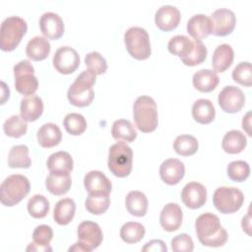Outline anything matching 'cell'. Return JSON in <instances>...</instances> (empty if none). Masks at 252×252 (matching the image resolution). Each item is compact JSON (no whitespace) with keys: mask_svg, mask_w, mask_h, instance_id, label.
<instances>
[{"mask_svg":"<svg viewBox=\"0 0 252 252\" xmlns=\"http://www.w3.org/2000/svg\"><path fill=\"white\" fill-rule=\"evenodd\" d=\"M95 80L96 74L90 69L78 75L67 92V97L70 103L78 107L90 105L94 97L93 87L95 84Z\"/></svg>","mask_w":252,"mask_h":252,"instance_id":"obj_2","label":"cell"},{"mask_svg":"<svg viewBox=\"0 0 252 252\" xmlns=\"http://www.w3.org/2000/svg\"><path fill=\"white\" fill-rule=\"evenodd\" d=\"M63 124L66 131L69 134L75 136L83 134L87 129V121L85 117L82 114L76 112L67 114L63 120Z\"/></svg>","mask_w":252,"mask_h":252,"instance_id":"obj_40","label":"cell"},{"mask_svg":"<svg viewBox=\"0 0 252 252\" xmlns=\"http://www.w3.org/2000/svg\"><path fill=\"white\" fill-rule=\"evenodd\" d=\"M250 127H251V112L248 111L245 114V116H243V119H242V128L246 131L248 136L252 135L250 131Z\"/></svg>","mask_w":252,"mask_h":252,"instance_id":"obj_48","label":"cell"},{"mask_svg":"<svg viewBox=\"0 0 252 252\" xmlns=\"http://www.w3.org/2000/svg\"><path fill=\"white\" fill-rule=\"evenodd\" d=\"M127 211L136 217H144L148 211V199L146 195L138 190L130 191L125 199Z\"/></svg>","mask_w":252,"mask_h":252,"instance_id":"obj_29","label":"cell"},{"mask_svg":"<svg viewBox=\"0 0 252 252\" xmlns=\"http://www.w3.org/2000/svg\"><path fill=\"white\" fill-rule=\"evenodd\" d=\"M187 32L194 38L201 40L210 33H213V24L211 18L204 14H196L187 22Z\"/></svg>","mask_w":252,"mask_h":252,"instance_id":"obj_19","label":"cell"},{"mask_svg":"<svg viewBox=\"0 0 252 252\" xmlns=\"http://www.w3.org/2000/svg\"><path fill=\"white\" fill-rule=\"evenodd\" d=\"M30 189V181L25 175H9L4 179L0 187L1 203L8 207L15 206L29 194Z\"/></svg>","mask_w":252,"mask_h":252,"instance_id":"obj_4","label":"cell"},{"mask_svg":"<svg viewBox=\"0 0 252 252\" xmlns=\"http://www.w3.org/2000/svg\"><path fill=\"white\" fill-rule=\"evenodd\" d=\"M78 241L84 245L88 252L97 248L102 242V231L100 226L94 221L84 220L77 229Z\"/></svg>","mask_w":252,"mask_h":252,"instance_id":"obj_10","label":"cell"},{"mask_svg":"<svg viewBox=\"0 0 252 252\" xmlns=\"http://www.w3.org/2000/svg\"><path fill=\"white\" fill-rule=\"evenodd\" d=\"M50 172H71L73 169V158L65 151H59L49 156L46 162Z\"/></svg>","mask_w":252,"mask_h":252,"instance_id":"obj_31","label":"cell"},{"mask_svg":"<svg viewBox=\"0 0 252 252\" xmlns=\"http://www.w3.org/2000/svg\"><path fill=\"white\" fill-rule=\"evenodd\" d=\"M193 45L194 40L190 39L186 35L177 34L169 39L167 48L170 53L177 55L180 58H183L190 53V51L193 48Z\"/></svg>","mask_w":252,"mask_h":252,"instance_id":"obj_36","label":"cell"},{"mask_svg":"<svg viewBox=\"0 0 252 252\" xmlns=\"http://www.w3.org/2000/svg\"><path fill=\"white\" fill-rule=\"evenodd\" d=\"M3 130L5 134L9 137L20 138L27 133L28 124L19 115H12L7 118L3 124Z\"/></svg>","mask_w":252,"mask_h":252,"instance_id":"obj_38","label":"cell"},{"mask_svg":"<svg viewBox=\"0 0 252 252\" xmlns=\"http://www.w3.org/2000/svg\"><path fill=\"white\" fill-rule=\"evenodd\" d=\"M211 21L213 33L218 36H224L232 32L236 24V17L231 10L220 8L212 14Z\"/></svg>","mask_w":252,"mask_h":252,"instance_id":"obj_13","label":"cell"},{"mask_svg":"<svg viewBox=\"0 0 252 252\" xmlns=\"http://www.w3.org/2000/svg\"><path fill=\"white\" fill-rule=\"evenodd\" d=\"M183 220V213L180 206L176 203L166 204L159 215V222L161 227L166 231L177 230Z\"/></svg>","mask_w":252,"mask_h":252,"instance_id":"obj_18","label":"cell"},{"mask_svg":"<svg viewBox=\"0 0 252 252\" xmlns=\"http://www.w3.org/2000/svg\"><path fill=\"white\" fill-rule=\"evenodd\" d=\"M108 169L117 177L130 174L133 165V151L123 141L113 144L108 151Z\"/></svg>","mask_w":252,"mask_h":252,"instance_id":"obj_5","label":"cell"},{"mask_svg":"<svg viewBox=\"0 0 252 252\" xmlns=\"http://www.w3.org/2000/svg\"><path fill=\"white\" fill-rule=\"evenodd\" d=\"M53 66L61 74H71L80 65V56L71 46L59 47L53 56Z\"/></svg>","mask_w":252,"mask_h":252,"instance_id":"obj_11","label":"cell"},{"mask_svg":"<svg viewBox=\"0 0 252 252\" xmlns=\"http://www.w3.org/2000/svg\"><path fill=\"white\" fill-rule=\"evenodd\" d=\"M145 226L137 221H128L120 228L121 239L129 244L137 243L145 236Z\"/></svg>","mask_w":252,"mask_h":252,"instance_id":"obj_35","label":"cell"},{"mask_svg":"<svg viewBox=\"0 0 252 252\" xmlns=\"http://www.w3.org/2000/svg\"><path fill=\"white\" fill-rule=\"evenodd\" d=\"M234 58L232 47L227 43L217 46L212 57V66L216 72H224L230 67Z\"/></svg>","mask_w":252,"mask_h":252,"instance_id":"obj_25","label":"cell"},{"mask_svg":"<svg viewBox=\"0 0 252 252\" xmlns=\"http://www.w3.org/2000/svg\"><path fill=\"white\" fill-rule=\"evenodd\" d=\"M15 88L23 95H32L38 88L34 68L29 60H21L14 66Z\"/></svg>","mask_w":252,"mask_h":252,"instance_id":"obj_9","label":"cell"},{"mask_svg":"<svg viewBox=\"0 0 252 252\" xmlns=\"http://www.w3.org/2000/svg\"><path fill=\"white\" fill-rule=\"evenodd\" d=\"M244 202L242 191L235 187L221 186L216 189L213 203L218 211L222 214H232L238 211Z\"/></svg>","mask_w":252,"mask_h":252,"instance_id":"obj_8","label":"cell"},{"mask_svg":"<svg viewBox=\"0 0 252 252\" xmlns=\"http://www.w3.org/2000/svg\"><path fill=\"white\" fill-rule=\"evenodd\" d=\"M110 205L109 193L106 192H92L89 193L85 206L89 213L93 215H101L105 213Z\"/></svg>","mask_w":252,"mask_h":252,"instance_id":"obj_32","label":"cell"},{"mask_svg":"<svg viewBox=\"0 0 252 252\" xmlns=\"http://www.w3.org/2000/svg\"><path fill=\"white\" fill-rule=\"evenodd\" d=\"M180 18V11L175 6L162 5L155 14V23L159 30L169 32L178 26Z\"/></svg>","mask_w":252,"mask_h":252,"instance_id":"obj_16","label":"cell"},{"mask_svg":"<svg viewBox=\"0 0 252 252\" xmlns=\"http://www.w3.org/2000/svg\"><path fill=\"white\" fill-rule=\"evenodd\" d=\"M32 159L29 157V148L26 145H16L8 154V165L11 168H29Z\"/></svg>","mask_w":252,"mask_h":252,"instance_id":"obj_33","label":"cell"},{"mask_svg":"<svg viewBox=\"0 0 252 252\" xmlns=\"http://www.w3.org/2000/svg\"><path fill=\"white\" fill-rule=\"evenodd\" d=\"M28 212L34 219H42L49 212V201L43 195L35 194L29 199Z\"/></svg>","mask_w":252,"mask_h":252,"instance_id":"obj_39","label":"cell"},{"mask_svg":"<svg viewBox=\"0 0 252 252\" xmlns=\"http://www.w3.org/2000/svg\"><path fill=\"white\" fill-rule=\"evenodd\" d=\"M232 79L245 87H251L252 85V68L251 63L243 61L238 63L232 71Z\"/></svg>","mask_w":252,"mask_h":252,"instance_id":"obj_43","label":"cell"},{"mask_svg":"<svg viewBox=\"0 0 252 252\" xmlns=\"http://www.w3.org/2000/svg\"><path fill=\"white\" fill-rule=\"evenodd\" d=\"M193 86L202 93H210L219 85L220 78L216 71L210 69H201L197 71L192 78Z\"/></svg>","mask_w":252,"mask_h":252,"instance_id":"obj_22","label":"cell"},{"mask_svg":"<svg viewBox=\"0 0 252 252\" xmlns=\"http://www.w3.org/2000/svg\"><path fill=\"white\" fill-rule=\"evenodd\" d=\"M184 163L178 158H167L160 164L159 176L168 185L177 184L184 176Z\"/></svg>","mask_w":252,"mask_h":252,"instance_id":"obj_17","label":"cell"},{"mask_svg":"<svg viewBox=\"0 0 252 252\" xmlns=\"http://www.w3.org/2000/svg\"><path fill=\"white\" fill-rule=\"evenodd\" d=\"M133 117L141 132L150 133L156 130L158 124V115L155 99L149 95L138 96L133 104Z\"/></svg>","mask_w":252,"mask_h":252,"instance_id":"obj_3","label":"cell"},{"mask_svg":"<svg viewBox=\"0 0 252 252\" xmlns=\"http://www.w3.org/2000/svg\"><path fill=\"white\" fill-rule=\"evenodd\" d=\"M195 229L199 241L204 246L220 247L227 241V232L215 214L205 213L200 215L195 221Z\"/></svg>","mask_w":252,"mask_h":252,"instance_id":"obj_1","label":"cell"},{"mask_svg":"<svg viewBox=\"0 0 252 252\" xmlns=\"http://www.w3.org/2000/svg\"><path fill=\"white\" fill-rule=\"evenodd\" d=\"M28 30L27 22L18 16L6 18L1 24L0 48L3 51L14 50Z\"/></svg>","mask_w":252,"mask_h":252,"instance_id":"obj_6","label":"cell"},{"mask_svg":"<svg viewBox=\"0 0 252 252\" xmlns=\"http://www.w3.org/2000/svg\"><path fill=\"white\" fill-rule=\"evenodd\" d=\"M1 86H2V98H1V103L3 104L5 102V100L7 98H9L10 95V90L9 88L6 86V84L4 82H1Z\"/></svg>","mask_w":252,"mask_h":252,"instance_id":"obj_51","label":"cell"},{"mask_svg":"<svg viewBox=\"0 0 252 252\" xmlns=\"http://www.w3.org/2000/svg\"><path fill=\"white\" fill-rule=\"evenodd\" d=\"M193 40H194V45L190 53L187 56L180 58L181 62L187 66L199 65L202 62H204L205 59L207 58L208 50L205 44L199 39H193Z\"/></svg>","mask_w":252,"mask_h":252,"instance_id":"obj_41","label":"cell"},{"mask_svg":"<svg viewBox=\"0 0 252 252\" xmlns=\"http://www.w3.org/2000/svg\"><path fill=\"white\" fill-rule=\"evenodd\" d=\"M181 200L190 209L201 208L207 201V189L199 182H188L181 191Z\"/></svg>","mask_w":252,"mask_h":252,"instance_id":"obj_14","label":"cell"},{"mask_svg":"<svg viewBox=\"0 0 252 252\" xmlns=\"http://www.w3.org/2000/svg\"><path fill=\"white\" fill-rule=\"evenodd\" d=\"M27 251H39V252H47V251H52V248L50 246H39V245H36L35 243H30L29 246L27 247L26 249Z\"/></svg>","mask_w":252,"mask_h":252,"instance_id":"obj_49","label":"cell"},{"mask_svg":"<svg viewBox=\"0 0 252 252\" xmlns=\"http://www.w3.org/2000/svg\"><path fill=\"white\" fill-rule=\"evenodd\" d=\"M241 225H242L243 230H244L248 235H251V232H250V214H249V213H248L245 217H243Z\"/></svg>","mask_w":252,"mask_h":252,"instance_id":"obj_50","label":"cell"},{"mask_svg":"<svg viewBox=\"0 0 252 252\" xmlns=\"http://www.w3.org/2000/svg\"><path fill=\"white\" fill-rule=\"evenodd\" d=\"M111 134L115 140L123 142H133L137 137L133 124L126 119L115 120L112 124Z\"/></svg>","mask_w":252,"mask_h":252,"instance_id":"obj_34","label":"cell"},{"mask_svg":"<svg viewBox=\"0 0 252 252\" xmlns=\"http://www.w3.org/2000/svg\"><path fill=\"white\" fill-rule=\"evenodd\" d=\"M85 64L96 75H101L107 70V62L105 58L97 51L89 52L85 56Z\"/></svg>","mask_w":252,"mask_h":252,"instance_id":"obj_44","label":"cell"},{"mask_svg":"<svg viewBox=\"0 0 252 252\" xmlns=\"http://www.w3.org/2000/svg\"><path fill=\"white\" fill-rule=\"evenodd\" d=\"M50 48V43L46 37L36 35L29 40L26 46V53L30 59L41 61L49 55Z\"/></svg>","mask_w":252,"mask_h":252,"instance_id":"obj_26","label":"cell"},{"mask_svg":"<svg viewBox=\"0 0 252 252\" xmlns=\"http://www.w3.org/2000/svg\"><path fill=\"white\" fill-rule=\"evenodd\" d=\"M199 144L197 139L191 135H179L175 138L173 142L174 151L183 157H188L194 155L198 150Z\"/></svg>","mask_w":252,"mask_h":252,"instance_id":"obj_37","label":"cell"},{"mask_svg":"<svg viewBox=\"0 0 252 252\" xmlns=\"http://www.w3.org/2000/svg\"><path fill=\"white\" fill-rule=\"evenodd\" d=\"M145 252H166L167 247L165 243L160 239H153L145 244V246L142 248Z\"/></svg>","mask_w":252,"mask_h":252,"instance_id":"obj_47","label":"cell"},{"mask_svg":"<svg viewBox=\"0 0 252 252\" xmlns=\"http://www.w3.org/2000/svg\"><path fill=\"white\" fill-rule=\"evenodd\" d=\"M228 177L235 182H242L246 180L250 174V166L244 160H233L228 163L227 168Z\"/></svg>","mask_w":252,"mask_h":252,"instance_id":"obj_42","label":"cell"},{"mask_svg":"<svg viewBox=\"0 0 252 252\" xmlns=\"http://www.w3.org/2000/svg\"><path fill=\"white\" fill-rule=\"evenodd\" d=\"M68 251L69 252H71V251H79V252H88L87 251V249H86V247L84 246V245H82L79 241L78 242H76L73 246H71L69 249H68Z\"/></svg>","mask_w":252,"mask_h":252,"instance_id":"obj_52","label":"cell"},{"mask_svg":"<svg viewBox=\"0 0 252 252\" xmlns=\"http://www.w3.org/2000/svg\"><path fill=\"white\" fill-rule=\"evenodd\" d=\"M37 142L42 148H52L57 146L62 139L60 128L55 123H45L37 130Z\"/></svg>","mask_w":252,"mask_h":252,"instance_id":"obj_24","label":"cell"},{"mask_svg":"<svg viewBox=\"0 0 252 252\" xmlns=\"http://www.w3.org/2000/svg\"><path fill=\"white\" fill-rule=\"evenodd\" d=\"M218 102L220 108L228 113L238 112L245 103L243 92L235 86H225L219 94Z\"/></svg>","mask_w":252,"mask_h":252,"instance_id":"obj_12","label":"cell"},{"mask_svg":"<svg viewBox=\"0 0 252 252\" xmlns=\"http://www.w3.org/2000/svg\"><path fill=\"white\" fill-rule=\"evenodd\" d=\"M192 116L198 123H211L216 116V109L213 102L206 98L197 99L192 106Z\"/></svg>","mask_w":252,"mask_h":252,"instance_id":"obj_27","label":"cell"},{"mask_svg":"<svg viewBox=\"0 0 252 252\" xmlns=\"http://www.w3.org/2000/svg\"><path fill=\"white\" fill-rule=\"evenodd\" d=\"M53 237V230L47 224L37 225L32 232L33 243L39 246H49Z\"/></svg>","mask_w":252,"mask_h":252,"instance_id":"obj_45","label":"cell"},{"mask_svg":"<svg viewBox=\"0 0 252 252\" xmlns=\"http://www.w3.org/2000/svg\"><path fill=\"white\" fill-rule=\"evenodd\" d=\"M193 249V240L186 233H180L171 240V250L174 252H192Z\"/></svg>","mask_w":252,"mask_h":252,"instance_id":"obj_46","label":"cell"},{"mask_svg":"<svg viewBox=\"0 0 252 252\" xmlns=\"http://www.w3.org/2000/svg\"><path fill=\"white\" fill-rule=\"evenodd\" d=\"M72 184L70 172H50L45 180L46 189L53 195L66 194Z\"/></svg>","mask_w":252,"mask_h":252,"instance_id":"obj_21","label":"cell"},{"mask_svg":"<svg viewBox=\"0 0 252 252\" xmlns=\"http://www.w3.org/2000/svg\"><path fill=\"white\" fill-rule=\"evenodd\" d=\"M84 185L89 193L106 192L110 193L112 189L111 181L99 170H91L84 177Z\"/></svg>","mask_w":252,"mask_h":252,"instance_id":"obj_20","label":"cell"},{"mask_svg":"<svg viewBox=\"0 0 252 252\" xmlns=\"http://www.w3.org/2000/svg\"><path fill=\"white\" fill-rule=\"evenodd\" d=\"M76 211V204L71 198H63L59 200L54 207L53 218L60 225H66L73 220Z\"/></svg>","mask_w":252,"mask_h":252,"instance_id":"obj_28","label":"cell"},{"mask_svg":"<svg viewBox=\"0 0 252 252\" xmlns=\"http://www.w3.org/2000/svg\"><path fill=\"white\" fill-rule=\"evenodd\" d=\"M247 145L245 135L238 130L226 132L222 138L221 147L227 154H238L244 150Z\"/></svg>","mask_w":252,"mask_h":252,"instance_id":"obj_30","label":"cell"},{"mask_svg":"<svg viewBox=\"0 0 252 252\" xmlns=\"http://www.w3.org/2000/svg\"><path fill=\"white\" fill-rule=\"evenodd\" d=\"M124 43L128 53L137 60H145L151 55L149 33L144 28H129L124 33Z\"/></svg>","mask_w":252,"mask_h":252,"instance_id":"obj_7","label":"cell"},{"mask_svg":"<svg viewBox=\"0 0 252 252\" xmlns=\"http://www.w3.org/2000/svg\"><path fill=\"white\" fill-rule=\"evenodd\" d=\"M43 112V102L38 95H31L21 100V117L29 122L35 121Z\"/></svg>","mask_w":252,"mask_h":252,"instance_id":"obj_23","label":"cell"},{"mask_svg":"<svg viewBox=\"0 0 252 252\" xmlns=\"http://www.w3.org/2000/svg\"><path fill=\"white\" fill-rule=\"evenodd\" d=\"M39 28L42 34L49 39H58L64 33V22L54 12H45L39 19Z\"/></svg>","mask_w":252,"mask_h":252,"instance_id":"obj_15","label":"cell"}]
</instances>
